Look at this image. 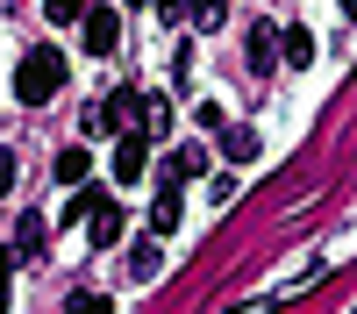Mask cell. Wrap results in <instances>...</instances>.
Segmentation results:
<instances>
[{
  "label": "cell",
  "mask_w": 357,
  "mask_h": 314,
  "mask_svg": "<svg viewBox=\"0 0 357 314\" xmlns=\"http://www.w3.org/2000/svg\"><path fill=\"white\" fill-rule=\"evenodd\" d=\"M57 86H65V50H57V43L22 50V65H15V100H22V107H43Z\"/></svg>",
  "instance_id": "6da1fadb"
},
{
  "label": "cell",
  "mask_w": 357,
  "mask_h": 314,
  "mask_svg": "<svg viewBox=\"0 0 357 314\" xmlns=\"http://www.w3.org/2000/svg\"><path fill=\"white\" fill-rule=\"evenodd\" d=\"M72 207H79V221H86V243H93V250H114V243H122L129 214H122V200H114V193H79Z\"/></svg>",
  "instance_id": "7a4b0ae2"
},
{
  "label": "cell",
  "mask_w": 357,
  "mask_h": 314,
  "mask_svg": "<svg viewBox=\"0 0 357 314\" xmlns=\"http://www.w3.org/2000/svg\"><path fill=\"white\" fill-rule=\"evenodd\" d=\"M114 100H122L129 129H143V136L165 143V129H172V100H158V93H114Z\"/></svg>",
  "instance_id": "3957f363"
},
{
  "label": "cell",
  "mask_w": 357,
  "mask_h": 314,
  "mask_svg": "<svg viewBox=\"0 0 357 314\" xmlns=\"http://www.w3.org/2000/svg\"><path fill=\"white\" fill-rule=\"evenodd\" d=\"M151 143L158 136H143V129H129L122 143H114V186H143V171H151Z\"/></svg>",
  "instance_id": "277c9868"
},
{
  "label": "cell",
  "mask_w": 357,
  "mask_h": 314,
  "mask_svg": "<svg viewBox=\"0 0 357 314\" xmlns=\"http://www.w3.org/2000/svg\"><path fill=\"white\" fill-rule=\"evenodd\" d=\"M79 43L93 50V57H114V43H122V15H114V8H93V15L79 22Z\"/></svg>",
  "instance_id": "5b68a950"
},
{
  "label": "cell",
  "mask_w": 357,
  "mask_h": 314,
  "mask_svg": "<svg viewBox=\"0 0 357 314\" xmlns=\"http://www.w3.org/2000/svg\"><path fill=\"white\" fill-rule=\"evenodd\" d=\"M243 57H250V72H272V65H286V29H250V43H243Z\"/></svg>",
  "instance_id": "8992f818"
},
{
  "label": "cell",
  "mask_w": 357,
  "mask_h": 314,
  "mask_svg": "<svg viewBox=\"0 0 357 314\" xmlns=\"http://www.w3.org/2000/svg\"><path fill=\"white\" fill-rule=\"evenodd\" d=\"M43 236H50V221H43V214H22V221H15V265H36V257H43Z\"/></svg>",
  "instance_id": "52a82bcc"
},
{
  "label": "cell",
  "mask_w": 357,
  "mask_h": 314,
  "mask_svg": "<svg viewBox=\"0 0 357 314\" xmlns=\"http://www.w3.org/2000/svg\"><path fill=\"white\" fill-rule=\"evenodd\" d=\"M114 122H129L122 100H86V114H79V129H86V136H107Z\"/></svg>",
  "instance_id": "ba28073f"
},
{
  "label": "cell",
  "mask_w": 357,
  "mask_h": 314,
  "mask_svg": "<svg viewBox=\"0 0 357 314\" xmlns=\"http://www.w3.org/2000/svg\"><path fill=\"white\" fill-rule=\"evenodd\" d=\"M158 272H165V250H158L151 236H143V243H129V278H143V285H151Z\"/></svg>",
  "instance_id": "9c48e42d"
},
{
  "label": "cell",
  "mask_w": 357,
  "mask_h": 314,
  "mask_svg": "<svg viewBox=\"0 0 357 314\" xmlns=\"http://www.w3.org/2000/svg\"><path fill=\"white\" fill-rule=\"evenodd\" d=\"M193 171H207V150H172L165 157V186H186Z\"/></svg>",
  "instance_id": "30bf717a"
},
{
  "label": "cell",
  "mask_w": 357,
  "mask_h": 314,
  "mask_svg": "<svg viewBox=\"0 0 357 314\" xmlns=\"http://www.w3.org/2000/svg\"><path fill=\"white\" fill-rule=\"evenodd\" d=\"M93 171V150H57V186H86Z\"/></svg>",
  "instance_id": "8fae6325"
},
{
  "label": "cell",
  "mask_w": 357,
  "mask_h": 314,
  "mask_svg": "<svg viewBox=\"0 0 357 314\" xmlns=\"http://www.w3.org/2000/svg\"><path fill=\"white\" fill-rule=\"evenodd\" d=\"M222 157L229 164H250L257 157V129H222Z\"/></svg>",
  "instance_id": "7c38bea8"
},
{
  "label": "cell",
  "mask_w": 357,
  "mask_h": 314,
  "mask_svg": "<svg viewBox=\"0 0 357 314\" xmlns=\"http://www.w3.org/2000/svg\"><path fill=\"white\" fill-rule=\"evenodd\" d=\"M151 228H178V186H158V200H151Z\"/></svg>",
  "instance_id": "4fadbf2b"
},
{
  "label": "cell",
  "mask_w": 357,
  "mask_h": 314,
  "mask_svg": "<svg viewBox=\"0 0 357 314\" xmlns=\"http://www.w3.org/2000/svg\"><path fill=\"white\" fill-rule=\"evenodd\" d=\"M286 65H293V72L314 65V36H307V29H286Z\"/></svg>",
  "instance_id": "5bb4252c"
},
{
  "label": "cell",
  "mask_w": 357,
  "mask_h": 314,
  "mask_svg": "<svg viewBox=\"0 0 357 314\" xmlns=\"http://www.w3.org/2000/svg\"><path fill=\"white\" fill-rule=\"evenodd\" d=\"M43 15H50L57 29H65V22H86V15H93V8H86V0H43Z\"/></svg>",
  "instance_id": "9a60e30c"
},
{
  "label": "cell",
  "mask_w": 357,
  "mask_h": 314,
  "mask_svg": "<svg viewBox=\"0 0 357 314\" xmlns=\"http://www.w3.org/2000/svg\"><path fill=\"white\" fill-rule=\"evenodd\" d=\"M186 15H193V22H200V29H215V22H222V15H229V0H193V8H186Z\"/></svg>",
  "instance_id": "2e32d148"
},
{
  "label": "cell",
  "mask_w": 357,
  "mask_h": 314,
  "mask_svg": "<svg viewBox=\"0 0 357 314\" xmlns=\"http://www.w3.org/2000/svg\"><path fill=\"white\" fill-rule=\"evenodd\" d=\"M72 314H114L107 293H72Z\"/></svg>",
  "instance_id": "e0dca14e"
},
{
  "label": "cell",
  "mask_w": 357,
  "mask_h": 314,
  "mask_svg": "<svg viewBox=\"0 0 357 314\" xmlns=\"http://www.w3.org/2000/svg\"><path fill=\"white\" fill-rule=\"evenodd\" d=\"M158 8H165V15H178V8H193V0H158Z\"/></svg>",
  "instance_id": "ac0fdd59"
},
{
  "label": "cell",
  "mask_w": 357,
  "mask_h": 314,
  "mask_svg": "<svg viewBox=\"0 0 357 314\" xmlns=\"http://www.w3.org/2000/svg\"><path fill=\"white\" fill-rule=\"evenodd\" d=\"M343 15H350V22H357V0H343Z\"/></svg>",
  "instance_id": "d6986e66"
},
{
  "label": "cell",
  "mask_w": 357,
  "mask_h": 314,
  "mask_svg": "<svg viewBox=\"0 0 357 314\" xmlns=\"http://www.w3.org/2000/svg\"><path fill=\"white\" fill-rule=\"evenodd\" d=\"M350 314H357V307H350Z\"/></svg>",
  "instance_id": "ffe728a7"
}]
</instances>
